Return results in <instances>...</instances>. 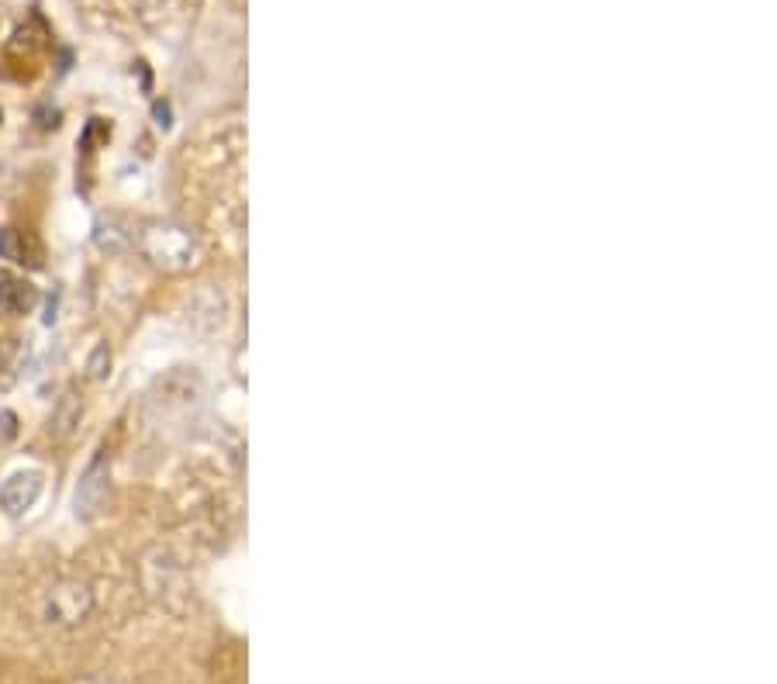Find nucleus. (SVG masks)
I'll return each instance as SVG.
<instances>
[{
    "instance_id": "obj_1",
    "label": "nucleus",
    "mask_w": 777,
    "mask_h": 684,
    "mask_svg": "<svg viewBox=\"0 0 777 684\" xmlns=\"http://www.w3.org/2000/svg\"><path fill=\"white\" fill-rule=\"evenodd\" d=\"M91 612H94V591L87 580H80V577L56 580L38 601V619L46 622L49 629H73Z\"/></svg>"
},
{
    "instance_id": "obj_2",
    "label": "nucleus",
    "mask_w": 777,
    "mask_h": 684,
    "mask_svg": "<svg viewBox=\"0 0 777 684\" xmlns=\"http://www.w3.org/2000/svg\"><path fill=\"white\" fill-rule=\"evenodd\" d=\"M142 577H145V591H150L156 601H163L166 609H180V601L191 595L187 588V574L180 567V560L163 550V547H153L142 560Z\"/></svg>"
},
{
    "instance_id": "obj_3",
    "label": "nucleus",
    "mask_w": 777,
    "mask_h": 684,
    "mask_svg": "<svg viewBox=\"0 0 777 684\" xmlns=\"http://www.w3.org/2000/svg\"><path fill=\"white\" fill-rule=\"evenodd\" d=\"M142 249L156 266L174 269V274L191 269L194 260H198V242L180 225H153L150 232L142 236Z\"/></svg>"
},
{
    "instance_id": "obj_4",
    "label": "nucleus",
    "mask_w": 777,
    "mask_h": 684,
    "mask_svg": "<svg viewBox=\"0 0 777 684\" xmlns=\"http://www.w3.org/2000/svg\"><path fill=\"white\" fill-rule=\"evenodd\" d=\"M108 494H111V470H108V456H94L91 467L83 470L80 484H76V494H73V508H76V518L83 523H91L104 512L108 505Z\"/></svg>"
},
{
    "instance_id": "obj_5",
    "label": "nucleus",
    "mask_w": 777,
    "mask_h": 684,
    "mask_svg": "<svg viewBox=\"0 0 777 684\" xmlns=\"http://www.w3.org/2000/svg\"><path fill=\"white\" fill-rule=\"evenodd\" d=\"M41 488H46L41 470H17L0 484V508H4V515H11V518H21L28 508H35V502L41 497Z\"/></svg>"
},
{
    "instance_id": "obj_6",
    "label": "nucleus",
    "mask_w": 777,
    "mask_h": 684,
    "mask_svg": "<svg viewBox=\"0 0 777 684\" xmlns=\"http://www.w3.org/2000/svg\"><path fill=\"white\" fill-rule=\"evenodd\" d=\"M35 304H38V287L8 274V269H0V311H8V315H28Z\"/></svg>"
},
{
    "instance_id": "obj_7",
    "label": "nucleus",
    "mask_w": 777,
    "mask_h": 684,
    "mask_svg": "<svg viewBox=\"0 0 777 684\" xmlns=\"http://www.w3.org/2000/svg\"><path fill=\"white\" fill-rule=\"evenodd\" d=\"M0 260H11V263H21V266H41V245L17 232V228H4L0 232Z\"/></svg>"
},
{
    "instance_id": "obj_8",
    "label": "nucleus",
    "mask_w": 777,
    "mask_h": 684,
    "mask_svg": "<svg viewBox=\"0 0 777 684\" xmlns=\"http://www.w3.org/2000/svg\"><path fill=\"white\" fill-rule=\"evenodd\" d=\"M80 419H83V401L76 398L73 391H67L49 415V435L52 440H70V435L76 432V425H80Z\"/></svg>"
},
{
    "instance_id": "obj_9",
    "label": "nucleus",
    "mask_w": 777,
    "mask_h": 684,
    "mask_svg": "<svg viewBox=\"0 0 777 684\" xmlns=\"http://www.w3.org/2000/svg\"><path fill=\"white\" fill-rule=\"evenodd\" d=\"M94 242H97L100 253H124L129 242H132V232H124V228L115 218H108V221H97Z\"/></svg>"
},
{
    "instance_id": "obj_10",
    "label": "nucleus",
    "mask_w": 777,
    "mask_h": 684,
    "mask_svg": "<svg viewBox=\"0 0 777 684\" xmlns=\"http://www.w3.org/2000/svg\"><path fill=\"white\" fill-rule=\"evenodd\" d=\"M87 370H91V377L94 381H100V377H108V370H111V349L108 346H97L94 352H91V360H87Z\"/></svg>"
},
{
    "instance_id": "obj_11",
    "label": "nucleus",
    "mask_w": 777,
    "mask_h": 684,
    "mask_svg": "<svg viewBox=\"0 0 777 684\" xmlns=\"http://www.w3.org/2000/svg\"><path fill=\"white\" fill-rule=\"evenodd\" d=\"M14 367H17V346L0 339V373H11V381H14V373H17Z\"/></svg>"
},
{
    "instance_id": "obj_12",
    "label": "nucleus",
    "mask_w": 777,
    "mask_h": 684,
    "mask_svg": "<svg viewBox=\"0 0 777 684\" xmlns=\"http://www.w3.org/2000/svg\"><path fill=\"white\" fill-rule=\"evenodd\" d=\"M156 118H159L163 129H170V108H166V104H156Z\"/></svg>"
}]
</instances>
